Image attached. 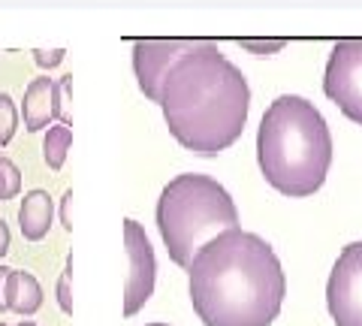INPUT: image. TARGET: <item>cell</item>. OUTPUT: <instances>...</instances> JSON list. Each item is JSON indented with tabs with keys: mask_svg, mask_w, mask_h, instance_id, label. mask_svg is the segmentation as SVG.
<instances>
[{
	"mask_svg": "<svg viewBox=\"0 0 362 326\" xmlns=\"http://www.w3.org/2000/svg\"><path fill=\"white\" fill-rule=\"evenodd\" d=\"M9 242H13V235H9V227H6V221L0 218V260L9 254Z\"/></svg>",
	"mask_w": 362,
	"mask_h": 326,
	"instance_id": "cell-20",
	"label": "cell"
},
{
	"mask_svg": "<svg viewBox=\"0 0 362 326\" xmlns=\"http://www.w3.org/2000/svg\"><path fill=\"white\" fill-rule=\"evenodd\" d=\"M70 145H73V127L66 124H54L45 130V139H42V161L49 170H64L66 163V154H70Z\"/></svg>",
	"mask_w": 362,
	"mask_h": 326,
	"instance_id": "cell-12",
	"label": "cell"
},
{
	"mask_svg": "<svg viewBox=\"0 0 362 326\" xmlns=\"http://www.w3.org/2000/svg\"><path fill=\"white\" fill-rule=\"evenodd\" d=\"M239 46L245 52H251V54H259V58H269V54H278L281 49L287 46V40L284 37H275V40H254V37H245L239 40Z\"/></svg>",
	"mask_w": 362,
	"mask_h": 326,
	"instance_id": "cell-16",
	"label": "cell"
},
{
	"mask_svg": "<svg viewBox=\"0 0 362 326\" xmlns=\"http://www.w3.org/2000/svg\"><path fill=\"white\" fill-rule=\"evenodd\" d=\"M52 221H54V202L49 197V190H42V187L28 190L18 206L21 235H25L28 242H42L52 230Z\"/></svg>",
	"mask_w": 362,
	"mask_h": 326,
	"instance_id": "cell-9",
	"label": "cell"
},
{
	"mask_svg": "<svg viewBox=\"0 0 362 326\" xmlns=\"http://www.w3.org/2000/svg\"><path fill=\"white\" fill-rule=\"evenodd\" d=\"M0 326H6V323H0Z\"/></svg>",
	"mask_w": 362,
	"mask_h": 326,
	"instance_id": "cell-24",
	"label": "cell"
},
{
	"mask_svg": "<svg viewBox=\"0 0 362 326\" xmlns=\"http://www.w3.org/2000/svg\"><path fill=\"white\" fill-rule=\"evenodd\" d=\"M157 106L181 149L218 157L247 124L251 85L214 42H190L166 73Z\"/></svg>",
	"mask_w": 362,
	"mask_h": 326,
	"instance_id": "cell-2",
	"label": "cell"
},
{
	"mask_svg": "<svg viewBox=\"0 0 362 326\" xmlns=\"http://www.w3.org/2000/svg\"><path fill=\"white\" fill-rule=\"evenodd\" d=\"M157 230L175 266L187 269L194 254L214 235L239 227V209L218 178L206 173H181L160 190Z\"/></svg>",
	"mask_w": 362,
	"mask_h": 326,
	"instance_id": "cell-4",
	"label": "cell"
},
{
	"mask_svg": "<svg viewBox=\"0 0 362 326\" xmlns=\"http://www.w3.org/2000/svg\"><path fill=\"white\" fill-rule=\"evenodd\" d=\"M148 326H169V323H148Z\"/></svg>",
	"mask_w": 362,
	"mask_h": 326,
	"instance_id": "cell-23",
	"label": "cell"
},
{
	"mask_svg": "<svg viewBox=\"0 0 362 326\" xmlns=\"http://www.w3.org/2000/svg\"><path fill=\"white\" fill-rule=\"evenodd\" d=\"M70 281H73V254L66 257V266L58 281V305L64 314H73V293H70Z\"/></svg>",
	"mask_w": 362,
	"mask_h": 326,
	"instance_id": "cell-17",
	"label": "cell"
},
{
	"mask_svg": "<svg viewBox=\"0 0 362 326\" xmlns=\"http://www.w3.org/2000/svg\"><path fill=\"white\" fill-rule=\"evenodd\" d=\"M124 251H127V266H130L127 281H124V314L133 318L151 299L154 281H157L154 248L148 235H145V227L133 218L124 221Z\"/></svg>",
	"mask_w": 362,
	"mask_h": 326,
	"instance_id": "cell-7",
	"label": "cell"
},
{
	"mask_svg": "<svg viewBox=\"0 0 362 326\" xmlns=\"http://www.w3.org/2000/svg\"><path fill=\"white\" fill-rule=\"evenodd\" d=\"M33 61H37V66H42V70H54L58 64H64L66 58V52L64 49H52V52H45V49H33Z\"/></svg>",
	"mask_w": 362,
	"mask_h": 326,
	"instance_id": "cell-18",
	"label": "cell"
},
{
	"mask_svg": "<svg viewBox=\"0 0 362 326\" xmlns=\"http://www.w3.org/2000/svg\"><path fill=\"white\" fill-rule=\"evenodd\" d=\"M6 275L9 266H0V314H6Z\"/></svg>",
	"mask_w": 362,
	"mask_h": 326,
	"instance_id": "cell-21",
	"label": "cell"
},
{
	"mask_svg": "<svg viewBox=\"0 0 362 326\" xmlns=\"http://www.w3.org/2000/svg\"><path fill=\"white\" fill-rule=\"evenodd\" d=\"M42 305V287L30 272L21 269H9L6 275V311L21 314V318H33Z\"/></svg>",
	"mask_w": 362,
	"mask_h": 326,
	"instance_id": "cell-11",
	"label": "cell"
},
{
	"mask_svg": "<svg viewBox=\"0 0 362 326\" xmlns=\"http://www.w3.org/2000/svg\"><path fill=\"white\" fill-rule=\"evenodd\" d=\"M18 130V106L6 91H0V149L13 142Z\"/></svg>",
	"mask_w": 362,
	"mask_h": 326,
	"instance_id": "cell-14",
	"label": "cell"
},
{
	"mask_svg": "<svg viewBox=\"0 0 362 326\" xmlns=\"http://www.w3.org/2000/svg\"><path fill=\"white\" fill-rule=\"evenodd\" d=\"M18 326H37V323H33V320H21Z\"/></svg>",
	"mask_w": 362,
	"mask_h": 326,
	"instance_id": "cell-22",
	"label": "cell"
},
{
	"mask_svg": "<svg viewBox=\"0 0 362 326\" xmlns=\"http://www.w3.org/2000/svg\"><path fill=\"white\" fill-rule=\"evenodd\" d=\"M70 91H73V76H61V82H54L52 94V112L58 124H73V109H70Z\"/></svg>",
	"mask_w": 362,
	"mask_h": 326,
	"instance_id": "cell-13",
	"label": "cell"
},
{
	"mask_svg": "<svg viewBox=\"0 0 362 326\" xmlns=\"http://www.w3.org/2000/svg\"><path fill=\"white\" fill-rule=\"evenodd\" d=\"M52 94H54V82H52L49 76L33 78V82L25 88V103H21L18 115L25 118V130H28V133L49 130V124L54 121Z\"/></svg>",
	"mask_w": 362,
	"mask_h": 326,
	"instance_id": "cell-10",
	"label": "cell"
},
{
	"mask_svg": "<svg viewBox=\"0 0 362 326\" xmlns=\"http://www.w3.org/2000/svg\"><path fill=\"white\" fill-rule=\"evenodd\" d=\"M18 194H21V170L9 157H0V199H16Z\"/></svg>",
	"mask_w": 362,
	"mask_h": 326,
	"instance_id": "cell-15",
	"label": "cell"
},
{
	"mask_svg": "<svg viewBox=\"0 0 362 326\" xmlns=\"http://www.w3.org/2000/svg\"><path fill=\"white\" fill-rule=\"evenodd\" d=\"M187 290L202 326H272L284 305L287 278L263 235L235 227L194 254Z\"/></svg>",
	"mask_w": 362,
	"mask_h": 326,
	"instance_id": "cell-1",
	"label": "cell"
},
{
	"mask_svg": "<svg viewBox=\"0 0 362 326\" xmlns=\"http://www.w3.org/2000/svg\"><path fill=\"white\" fill-rule=\"evenodd\" d=\"M323 94L344 118L362 127V37L335 42L323 73Z\"/></svg>",
	"mask_w": 362,
	"mask_h": 326,
	"instance_id": "cell-5",
	"label": "cell"
},
{
	"mask_svg": "<svg viewBox=\"0 0 362 326\" xmlns=\"http://www.w3.org/2000/svg\"><path fill=\"white\" fill-rule=\"evenodd\" d=\"M61 227L66 233H73V190H66L61 197Z\"/></svg>",
	"mask_w": 362,
	"mask_h": 326,
	"instance_id": "cell-19",
	"label": "cell"
},
{
	"mask_svg": "<svg viewBox=\"0 0 362 326\" xmlns=\"http://www.w3.org/2000/svg\"><path fill=\"white\" fill-rule=\"evenodd\" d=\"M326 308L335 326H362V242L341 248L326 281Z\"/></svg>",
	"mask_w": 362,
	"mask_h": 326,
	"instance_id": "cell-6",
	"label": "cell"
},
{
	"mask_svg": "<svg viewBox=\"0 0 362 326\" xmlns=\"http://www.w3.org/2000/svg\"><path fill=\"white\" fill-rule=\"evenodd\" d=\"M257 163L278 194H317L332 166V133L320 109L299 94L272 100L257 130Z\"/></svg>",
	"mask_w": 362,
	"mask_h": 326,
	"instance_id": "cell-3",
	"label": "cell"
},
{
	"mask_svg": "<svg viewBox=\"0 0 362 326\" xmlns=\"http://www.w3.org/2000/svg\"><path fill=\"white\" fill-rule=\"evenodd\" d=\"M190 40H136L133 46V73H136V85L139 91L157 103L160 100V88L166 73L173 70V64L187 52Z\"/></svg>",
	"mask_w": 362,
	"mask_h": 326,
	"instance_id": "cell-8",
	"label": "cell"
}]
</instances>
